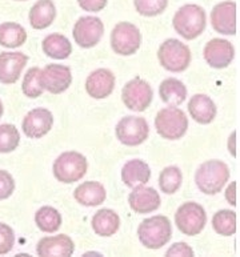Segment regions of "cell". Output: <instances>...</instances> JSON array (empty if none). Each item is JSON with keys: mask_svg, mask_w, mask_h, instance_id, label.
Returning a JSON list of instances; mask_svg holds the SVG:
<instances>
[{"mask_svg": "<svg viewBox=\"0 0 240 257\" xmlns=\"http://www.w3.org/2000/svg\"><path fill=\"white\" fill-rule=\"evenodd\" d=\"M20 135L14 124L0 125V154H10L19 147Z\"/></svg>", "mask_w": 240, "mask_h": 257, "instance_id": "obj_31", "label": "cell"}, {"mask_svg": "<svg viewBox=\"0 0 240 257\" xmlns=\"http://www.w3.org/2000/svg\"><path fill=\"white\" fill-rule=\"evenodd\" d=\"M4 108H3V103H2V100H0V119H2V116H3Z\"/></svg>", "mask_w": 240, "mask_h": 257, "instance_id": "obj_39", "label": "cell"}, {"mask_svg": "<svg viewBox=\"0 0 240 257\" xmlns=\"http://www.w3.org/2000/svg\"><path fill=\"white\" fill-rule=\"evenodd\" d=\"M142 44V35L135 24L120 22L111 32V47L120 56H131L136 54Z\"/></svg>", "mask_w": 240, "mask_h": 257, "instance_id": "obj_8", "label": "cell"}, {"mask_svg": "<svg viewBox=\"0 0 240 257\" xmlns=\"http://www.w3.org/2000/svg\"><path fill=\"white\" fill-rule=\"evenodd\" d=\"M138 236L146 248L160 249L171 240L172 226L166 216H152L140 223Z\"/></svg>", "mask_w": 240, "mask_h": 257, "instance_id": "obj_3", "label": "cell"}, {"mask_svg": "<svg viewBox=\"0 0 240 257\" xmlns=\"http://www.w3.org/2000/svg\"><path fill=\"white\" fill-rule=\"evenodd\" d=\"M115 75L109 69L99 68L88 75L85 80V91L93 99H105L113 92Z\"/></svg>", "mask_w": 240, "mask_h": 257, "instance_id": "obj_17", "label": "cell"}, {"mask_svg": "<svg viewBox=\"0 0 240 257\" xmlns=\"http://www.w3.org/2000/svg\"><path fill=\"white\" fill-rule=\"evenodd\" d=\"M236 181H232V183L228 185L227 192H225V199H227L228 204H231V205H236Z\"/></svg>", "mask_w": 240, "mask_h": 257, "instance_id": "obj_38", "label": "cell"}, {"mask_svg": "<svg viewBox=\"0 0 240 257\" xmlns=\"http://www.w3.org/2000/svg\"><path fill=\"white\" fill-rule=\"evenodd\" d=\"M156 132L167 140H179L188 130V117L176 105L163 108L155 117Z\"/></svg>", "mask_w": 240, "mask_h": 257, "instance_id": "obj_4", "label": "cell"}, {"mask_svg": "<svg viewBox=\"0 0 240 257\" xmlns=\"http://www.w3.org/2000/svg\"><path fill=\"white\" fill-rule=\"evenodd\" d=\"M183 175L182 171L171 165V167H166L160 172L159 176V188L163 193L166 195H174L179 191V188L182 187Z\"/></svg>", "mask_w": 240, "mask_h": 257, "instance_id": "obj_30", "label": "cell"}, {"mask_svg": "<svg viewBox=\"0 0 240 257\" xmlns=\"http://www.w3.org/2000/svg\"><path fill=\"white\" fill-rule=\"evenodd\" d=\"M175 224L182 233L196 236L204 229L207 224V213L200 204L190 201L178 208L175 213Z\"/></svg>", "mask_w": 240, "mask_h": 257, "instance_id": "obj_7", "label": "cell"}, {"mask_svg": "<svg viewBox=\"0 0 240 257\" xmlns=\"http://www.w3.org/2000/svg\"><path fill=\"white\" fill-rule=\"evenodd\" d=\"M152 97H154V91L151 85L140 77H135L131 81H128L122 91V99L126 107L135 112L146 111L151 104Z\"/></svg>", "mask_w": 240, "mask_h": 257, "instance_id": "obj_10", "label": "cell"}, {"mask_svg": "<svg viewBox=\"0 0 240 257\" xmlns=\"http://www.w3.org/2000/svg\"><path fill=\"white\" fill-rule=\"evenodd\" d=\"M15 245V233L8 224L0 223V254H7Z\"/></svg>", "mask_w": 240, "mask_h": 257, "instance_id": "obj_34", "label": "cell"}, {"mask_svg": "<svg viewBox=\"0 0 240 257\" xmlns=\"http://www.w3.org/2000/svg\"><path fill=\"white\" fill-rule=\"evenodd\" d=\"M205 11L198 4H186L176 11L172 20L175 31L187 40L196 39L205 28Z\"/></svg>", "mask_w": 240, "mask_h": 257, "instance_id": "obj_2", "label": "cell"}, {"mask_svg": "<svg viewBox=\"0 0 240 257\" xmlns=\"http://www.w3.org/2000/svg\"><path fill=\"white\" fill-rule=\"evenodd\" d=\"M35 223L44 233H54L62 225V215L54 207H42L35 213Z\"/></svg>", "mask_w": 240, "mask_h": 257, "instance_id": "obj_28", "label": "cell"}, {"mask_svg": "<svg viewBox=\"0 0 240 257\" xmlns=\"http://www.w3.org/2000/svg\"><path fill=\"white\" fill-rule=\"evenodd\" d=\"M75 244L72 238L67 234H56L43 237L36 246L39 256H62L67 257L74 253Z\"/></svg>", "mask_w": 240, "mask_h": 257, "instance_id": "obj_19", "label": "cell"}, {"mask_svg": "<svg viewBox=\"0 0 240 257\" xmlns=\"http://www.w3.org/2000/svg\"><path fill=\"white\" fill-rule=\"evenodd\" d=\"M83 11L99 12L107 6V0H78Z\"/></svg>", "mask_w": 240, "mask_h": 257, "instance_id": "obj_37", "label": "cell"}, {"mask_svg": "<svg viewBox=\"0 0 240 257\" xmlns=\"http://www.w3.org/2000/svg\"><path fill=\"white\" fill-rule=\"evenodd\" d=\"M150 135V127L144 117L126 116L116 125V138L122 144L136 147L143 144Z\"/></svg>", "mask_w": 240, "mask_h": 257, "instance_id": "obj_9", "label": "cell"}, {"mask_svg": "<svg viewBox=\"0 0 240 257\" xmlns=\"http://www.w3.org/2000/svg\"><path fill=\"white\" fill-rule=\"evenodd\" d=\"M74 197L84 207H97L104 203L107 192L104 185L99 181H85L75 189Z\"/></svg>", "mask_w": 240, "mask_h": 257, "instance_id": "obj_22", "label": "cell"}, {"mask_svg": "<svg viewBox=\"0 0 240 257\" xmlns=\"http://www.w3.org/2000/svg\"><path fill=\"white\" fill-rule=\"evenodd\" d=\"M158 59L163 68L170 72H183L190 67L191 51L184 43L178 39H168L158 51Z\"/></svg>", "mask_w": 240, "mask_h": 257, "instance_id": "obj_6", "label": "cell"}, {"mask_svg": "<svg viewBox=\"0 0 240 257\" xmlns=\"http://www.w3.org/2000/svg\"><path fill=\"white\" fill-rule=\"evenodd\" d=\"M159 95L168 105H179L187 97V88L183 81L175 77H168L162 81L159 87Z\"/></svg>", "mask_w": 240, "mask_h": 257, "instance_id": "obj_26", "label": "cell"}, {"mask_svg": "<svg viewBox=\"0 0 240 257\" xmlns=\"http://www.w3.org/2000/svg\"><path fill=\"white\" fill-rule=\"evenodd\" d=\"M205 62L212 68L221 69L228 67L235 58L233 46L225 39H212L209 40L203 51Z\"/></svg>", "mask_w": 240, "mask_h": 257, "instance_id": "obj_15", "label": "cell"}, {"mask_svg": "<svg viewBox=\"0 0 240 257\" xmlns=\"http://www.w3.org/2000/svg\"><path fill=\"white\" fill-rule=\"evenodd\" d=\"M16 2H26V0H16Z\"/></svg>", "mask_w": 240, "mask_h": 257, "instance_id": "obj_40", "label": "cell"}, {"mask_svg": "<svg viewBox=\"0 0 240 257\" xmlns=\"http://www.w3.org/2000/svg\"><path fill=\"white\" fill-rule=\"evenodd\" d=\"M132 189L134 191L128 196V203L134 212L146 215L155 212L160 207V196L154 188L139 185Z\"/></svg>", "mask_w": 240, "mask_h": 257, "instance_id": "obj_18", "label": "cell"}, {"mask_svg": "<svg viewBox=\"0 0 240 257\" xmlns=\"http://www.w3.org/2000/svg\"><path fill=\"white\" fill-rule=\"evenodd\" d=\"M229 179L228 165L221 160H208L203 163L195 173V183L204 195H216Z\"/></svg>", "mask_w": 240, "mask_h": 257, "instance_id": "obj_1", "label": "cell"}, {"mask_svg": "<svg viewBox=\"0 0 240 257\" xmlns=\"http://www.w3.org/2000/svg\"><path fill=\"white\" fill-rule=\"evenodd\" d=\"M15 191V180L4 169H0V200H6L11 197V195Z\"/></svg>", "mask_w": 240, "mask_h": 257, "instance_id": "obj_35", "label": "cell"}, {"mask_svg": "<svg viewBox=\"0 0 240 257\" xmlns=\"http://www.w3.org/2000/svg\"><path fill=\"white\" fill-rule=\"evenodd\" d=\"M39 81L43 89L59 95L70 88L72 83V73L70 67L62 64H48L40 69Z\"/></svg>", "mask_w": 240, "mask_h": 257, "instance_id": "obj_11", "label": "cell"}, {"mask_svg": "<svg viewBox=\"0 0 240 257\" xmlns=\"http://www.w3.org/2000/svg\"><path fill=\"white\" fill-rule=\"evenodd\" d=\"M150 177H151V169L147 163L139 159L127 161L122 168V180L128 188H135L139 185L147 184Z\"/></svg>", "mask_w": 240, "mask_h": 257, "instance_id": "obj_21", "label": "cell"}, {"mask_svg": "<svg viewBox=\"0 0 240 257\" xmlns=\"http://www.w3.org/2000/svg\"><path fill=\"white\" fill-rule=\"evenodd\" d=\"M188 111L191 117L199 124H209L212 123L213 119L216 117V105L213 100L207 95L198 93L190 99L188 103Z\"/></svg>", "mask_w": 240, "mask_h": 257, "instance_id": "obj_20", "label": "cell"}, {"mask_svg": "<svg viewBox=\"0 0 240 257\" xmlns=\"http://www.w3.org/2000/svg\"><path fill=\"white\" fill-rule=\"evenodd\" d=\"M27 40V32L20 24L7 22L0 24V46L6 48H18Z\"/></svg>", "mask_w": 240, "mask_h": 257, "instance_id": "obj_27", "label": "cell"}, {"mask_svg": "<svg viewBox=\"0 0 240 257\" xmlns=\"http://www.w3.org/2000/svg\"><path fill=\"white\" fill-rule=\"evenodd\" d=\"M54 125V116L46 108H35L24 116L23 128L24 135L30 139H40L46 136Z\"/></svg>", "mask_w": 240, "mask_h": 257, "instance_id": "obj_14", "label": "cell"}, {"mask_svg": "<svg viewBox=\"0 0 240 257\" xmlns=\"http://www.w3.org/2000/svg\"><path fill=\"white\" fill-rule=\"evenodd\" d=\"M28 56L23 52H2L0 54V83L14 84L19 80Z\"/></svg>", "mask_w": 240, "mask_h": 257, "instance_id": "obj_16", "label": "cell"}, {"mask_svg": "<svg viewBox=\"0 0 240 257\" xmlns=\"http://www.w3.org/2000/svg\"><path fill=\"white\" fill-rule=\"evenodd\" d=\"M136 11L143 16H158L166 11L168 0H135Z\"/></svg>", "mask_w": 240, "mask_h": 257, "instance_id": "obj_33", "label": "cell"}, {"mask_svg": "<svg viewBox=\"0 0 240 257\" xmlns=\"http://www.w3.org/2000/svg\"><path fill=\"white\" fill-rule=\"evenodd\" d=\"M194 250L186 242H175L170 249L167 250V256H194Z\"/></svg>", "mask_w": 240, "mask_h": 257, "instance_id": "obj_36", "label": "cell"}, {"mask_svg": "<svg viewBox=\"0 0 240 257\" xmlns=\"http://www.w3.org/2000/svg\"><path fill=\"white\" fill-rule=\"evenodd\" d=\"M211 24L217 34H236V3L227 0L216 4L211 12Z\"/></svg>", "mask_w": 240, "mask_h": 257, "instance_id": "obj_13", "label": "cell"}, {"mask_svg": "<svg viewBox=\"0 0 240 257\" xmlns=\"http://www.w3.org/2000/svg\"><path fill=\"white\" fill-rule=\"evenodd\" d=\"M236 213L231 209H221L212 217V228L217 234L232 236L236 232Z\"/></svg>", "mask_w": 240, "mask_h": 257, "instance_id": "obj_29", "label": "cell"}, {"mask_svg": "<svg viewBox=\"0 0 240 257\" xmlns=\"http://www.w3.org/2000/svg\"><path fill=\"white\" fill-rule=\"evenodd\" d=\"M120 217L112 209H100L92 217L93 232L101 237L113 236L119 230Z\"/></svg>", "mask_w": 240, "mask_h": 257, "instance_id": "obj_24", "label": "cell"}, {"mask_svg": "<svg viewBox=\"0 0 240 257\" xmlns=\"http://www.w3.org/2000/svg\"><path fill=\"white\" fill-rule=\"evenodd\" d=\"M42 48L48 58L56 60H64L72 54V44L64 35L60 34H51L46 36L42 43Z\"/></svg>", "mask_w": 240, "mask_h": 257, "instance_id": "obj_25", "label": "cell"}, {"mask_svg": "<svg viewBox=\"0 0 240 257\" xmlns=\"http://www.w3.org/2000/svg\"><path fill=\"white\" fill-rule=\"evenodd\" d=\"M75 43L83 48H92L100 42L104 34V24L96 16H84L75 23Z\"/></svg>", "mask_w": 240, "mask_h": 257, "instance_id": "obj_12", "label": "cell"}, {"mask_svg": "<svg viewBox=\"0 0 240 257\" xmlns=\"http://www.w3.org/2000/svg\"><path fill=\"white\" fill-rule=\"evenodd\" d=\"M30 24L35 30H44L54 23L56 7L52 0H38L30 11Z\"/></svg>", "mask_w": 240, "mask_h": 257, "instance_id": "obj_23", "label": "cell"}, {"mask_svg": "<svg viewBox=\"0 0 240 257\" xmlns=\"http://www.w3.org/2000/svg\"><path fill=\"white\" fill-rule=\"evenodd\" d=\"M39 75H40V68L34 67L27 71V73L24 75L23 84H22V89L23 93L30 99H36V97L42 96V93L44 89L42 88L39 81Z\"/></svg>", "mask_w": 240, "mask_h": 257, "instance_id": "obj_32", "label": "cell"}, {"mask_svg": "<svg viewBox=\"0 0 240 257\" xmlns=\"http://www.w3.org/2000/svg\"><path fill=\"white\" fill-rule=\"evenodd\" d=\"M87 159L79 152L70 151L56 158L54 163V176L63 184H72L83 179L87 173Z\"/></svg>", "mask_w": 240, "mask_h": 257, "instance_id": "obj_5", "label": "cell"}]
</instances>
